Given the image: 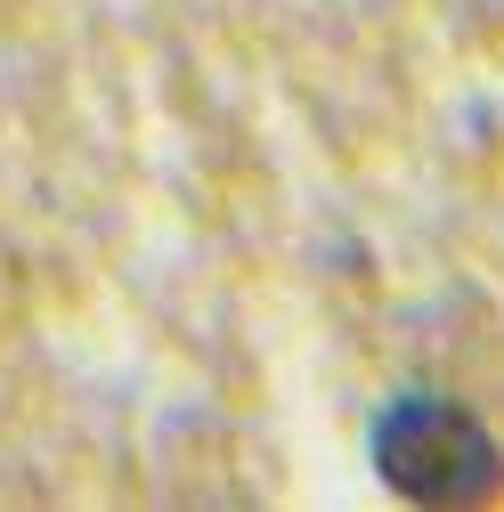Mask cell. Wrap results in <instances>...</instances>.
<instances>
[{"label":"cell","instance_id":"6da1fadb","mask_svg":"<svg viewBox=\"0 0 504 512\" xmlns=\"http://www.w3.org/2000/svg\"><path fill=\"white\" fill-rule=\"evenodd\" d=\"M374 464H383V480L399 496H415V504H472L504 472L496 439L456 399H399V407H383L374 415Z\"/></svg>","mask_w":504,"mask_h":512}]
</instances>
